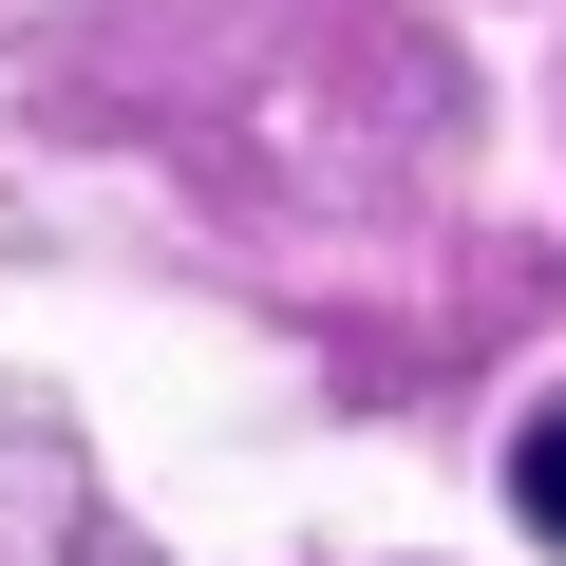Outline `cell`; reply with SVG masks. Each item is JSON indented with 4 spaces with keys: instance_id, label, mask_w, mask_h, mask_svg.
Here are the masks:
<instances>
[{
    "instance_id": "cell-1",
    "label": "cell",
    "mask_w": 566,
    "mask_h": 566,
    "mask_svg": "<svg viewBox=\"0 0 566 566\" xmlns=\"http://www.w3.org/2000/svg\"><path fill=\"white\" fill-rule=\"evenodd\" d=\"M510 510H528V528H547V547H566V397H547V416H528V434H510Z\"/></svg>"
}]
</instances>
